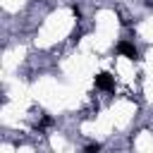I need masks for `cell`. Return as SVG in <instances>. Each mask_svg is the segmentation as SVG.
<instances>
[{
    "instance_id": "6da1fadb",
    "label": "cell",
    "mask_w": 153,
    "mask_h": 153,
    "mask_svg": "<svg viewBox=\"0 0 153 153\" xmlns=\"http://www.w3.org/2000/svg\"><path fill=\"white\" fill-rule=\"evenodd\" d=\"M112 86H115V81H112V74H108V72H100V74L96 76V88H100V91H112Z\"/></svg>"
},
{
    "instance_id": "7a4b0ae2",
    "label": "cell",
    "mask_w": 153,
    "mask_h": 153,
    "mask_svg": "<svg viewBox=\"0 0 153 153\" xmlns=\"http://www.w3.org/2000/svg\"><path fill=\"white\" fill-rule=\"evenodd\" d=\"M117 53H122V55H127L129 60H139V50L129 43V41H120V45H117Z\"/></svg>"
},
{
    "instance_id": "3957f363",
    "label": "cell",
    "mask_w": 153,
    "mask_h": 153,
    "mask_svg": "<svg viewBox=\"0 0 153 153\" xmlns=\"http://www.w3.org/2000/svg\"><path fill=\"white\" fill-rule=\"evenodd\" d=\"M84 151H86V153H96V151H100V143H88Z\"/></svg>"
},
{
    "instance_id": "277c9868",
    "label": "cell",
    "mask_w": 153,
    "mask_h": 153,
    "mask_svg": "<svg viewBox=\"0 0 153 153\" xmlns=\"http://www.w3.org/2000/svg\"><path fill=\"white\" fill-rule=\"evenodd\" d=\"M72 12H74V17H76V19H81V10H79L76 5H72Z\"/></svg>"
},
{
    "instance_id": "5b68a950",
    "label": "cell",
    "mask_w": 153,
    "mask_h": 153,
    "mask_svg": "<svg viewBox=\"0 0 153 153\" xmlns=\"http://www.w3.org/2000/svg\"><path fill=\"white\" fill-rule=\"evenodd\" d=\"M146 7H153V0H146Z\"/></svg>"
}]
</instances>
